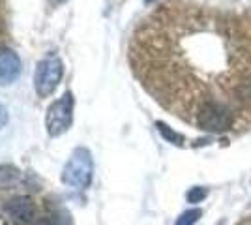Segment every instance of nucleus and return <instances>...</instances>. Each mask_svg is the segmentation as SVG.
Instances as JSON below:
<instances>
[{"label": "nucleus", "instance_id": "f257e3e1", "mask_svg": "<svg viewBox=\"0 0 251 225\" xmlns=\"http://www.w3.org/2000/svg\"><path fill=\"white\" fill-rule=\"evenodd\" d=\"M131 64L148 92L208 133L251 126V13L169 0L131 43Z\"/></svg>", "mask_w": 251, "mask_h": 225}, {"label": "nucleus", "instance_id": "f03ea898", "mask_svg": "<svg viewBox=\"0 0 251 225\" xmlns=\"http://www.w3.org/2000/svg\"><path fill=\"white\" fill-rule=\"evenodd\" d=\"M94 176V160L90 150L79 147L72 152L70 160L66 161L62 169V182L72 186L75 190L88 188Z\"/></svg>", "mask_w": 251, "mask_h": 225}, {"label": "nucleus", "instance_id": "7ed1b4c3", "mask_svg": "<svg viewBox=\"0 0 251 225\" xmlns=\"http://www.w3.org/2000/svg\"><path fill=\"white\" fill-rule=\"evenodd\" d=\"M74 94L64 92L58 100H54L45 113V128L51 137H60L66 133L74 122Z\"/></svg>", "mask_w": 251, "mask_h": 225}, {"label": "nucleus", "instance_id": "20e7f679", "mask_svg": "<svg viewBox=\"0 0 251 225\" xmlns=\"http://www.w3.org/2000/svg\"><path fill=\"white\" fill-rule=\"evenodd\" d=\"M64 77V62L54 56L49 54L42 58L38 66H36V72H34V88L36 92L42 98H49L56 90V86L60 85Z\"/></svg>", "mask_w": 251, "mask_h": 225}, {"label": "nucleus", "instance_id": "39448f33", "mask_svg": "<svg viewBox=\"0 0 251 225\" xmlns=\"http://www.w3.org/2000/svg\"><path fill=\"white\" fill-rule=\"evenodd\" d=\"M21 58L13 49L0 47V85H11L21 75Z\"/></svg>", "mask_w": 251, "mask_h": 225}, {"label": "nucleus", "instance_id": "423d86ee", "mask_svg": "<svg viewBox=\"0 0 251 225\" xmlns=\"http://www.w3.org/2000/svg\"><path fill=\"white\" fill-rule=\"evenodd\" d=\"M6 212L17 220V222H23V224H28L32 218H34V204H32V199L26 197V195H19V197H13L8 206H6Z\"/></svg>", "mask_w": 251, "mask_h": 225}, {"label": "nucleus", "instance_id": "0eeeda50", "mask_svg": "<svg viewBox=\"0 0 251 225\" xmlns=\"http://www.w3.org/2000/svg\"><path fill=\"white\" fill-rule=\"evenodd\" d=\"M201 216H202V210H201V208H191V210L182 212L175 225H195L199 222Z\"/></svg>", "mask_w": 251, "mask_h": 225}, {"label": "nucleus", "instance_id": "6e6552de", "mask_svg": "<svg viewBox=\"0 0 251 225\" xmlns=\"http://www.w3.org/2000/svg\"><path fill=\"white\" fill-rule=\"evenodd\" d=\"M157 129H159V133L165 137L167 141H171V143H175V145H182V135H178L176 131H173V129L169 128L167 124H163V122H157L156 124Z\"/></svg>", "mask_w": 251, "mask_h": 225}, {"label": "nucleus", "instance_id": "1a4fd4ad", "mask_svg": "<svg viewBox=\"0 0 251 225\" xmlns=\"http://www.w3.org/2000/svg\"><path fill=\"white\" fill-rule=\"evenodd\" d=\"M188 201L189 203H201L204 197H206V190L204 188H201V186H195V188H191L188 192Z\"/></svg>", "mask_w": 251, "mask_h": 225}, {"label": "nucleus", "instance_id": "9d476101", "mask_svg": "<svg viewBox=\"0 0 251 225\" xmlns=\"http://www.w3.org/2000/svg\"><path fill=\"white\" fill-rule=\"evenodd\" d=\"M8 124V109L0 103V129Z\"/></svg>", "mask_w": 251, "mask_h": 225}, {"label": "nucleus", "instance_id": "9b49d317", "mask_svg": "<svg viewBox=\"0 0 251 225\" xmlns=\"http://www.w3.org/2000/svg\"><path fill=\"white\" fill-rule=\"evenodd\" d=\"M34 225H58V224H56L52 218H49V216H43V218H40Z\"/></svg>", "mask_w": 251, "mask_h": 225}, {"label": "nucleus", "instance_id": "f8f14e48", "mask_svg": "<svg viewBox=\"0 0 251 225\" xmlns=\"http://www.w3.org/2000/svg\"><path fill=\"white\" fill-rule=\"evenodd\" d=\"M58 2H66V0H58Z\"/></svg>", "mask_w": 251, "mask_h": 225}]
</instances>
